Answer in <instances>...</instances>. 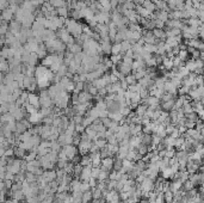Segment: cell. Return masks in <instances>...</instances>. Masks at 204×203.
Masks as SVG:
<instances>
[{
    "mask_svg": "<svg viewBox=\"0 0 204 203\" xmlns=\"http://www.w3.org/2000/svg\"><path fill=\"white\" fill-rule=\"evenodd\" d=\"M68 51H70L72 54H78V53H81L82 48H81V44H78V43H74L72 44L69 48H67Z\"/></svg>",
    "mask_w": 204,
    "mask_h": 203,
    "instance_id": "obj_16",
    "label": "cell"
},
{
    "mask_svg": "<svg viewBox=\"0 0 204 203\" xmlns=\"http://www.w3.org/2000/svg\"><path fill=\"white\" fill-rule=\"evenodd\" d=\"M91 169H92V166H85V167H82V171L79 177V179L81 182H88V179L91 177Z\"/></svg>",
    "mask_w": 204,
    "mask_h": 203,
    "instance_id": "obj_5",
    "label": "cell"
},
{
    "mask_svg": "<svg viewBox=\"0 0 204 203\" xmlns=\"http://www.w3.org/2000/svg\"><path fill=\"white\" fill-rule=\"evenodd\" d=\"M72 202L73 203H81L82 199V192L81 191H72Z\"/></svg>",
    "mask_w": 204,
    "mask_h": 203,
    "instance_id": "obj_12",
    "label": "cell"
},
{
    "mask_svg": "<svg viewBox=\"0 0 204 203\" xmlns=\"http://www.w3.org/2000/svg\"><path fill=\"white\" fill-rule=\"evenodd\" d=\"M173 176V171H172V169L170 167H166L165 170H162L161 171V177L163 178V179H167V178H171Z\"/></svg>",
    "mask_w": 204,
    "mask_h": 203,
    "instance_id": "obj_19",
    "label": "cell"
},
{
    "mask_svg": "<svg viewBox=\"0 0 204 203\" xmlns=\"http://www.w3.org/2000/svg\"><path fill=\"white\" fill-rule=\"evenodd\" d=\"M136 150H137V153H139V154H141L142 157H143V155H146V154L148 153V147H147V146H144V145H142V143H141V145L137 147Z\"/></svg>",
    "mask_w": 204,
    "mask_h": 203,
    "instance_id": "obj_26",
    "label": "cell"
},
{
    "mask_svg": "<svg viewBox=\"0 0 204 203\" xmlns=\"http://www.w3.org/2000/svg\"><path fill=\"white\" fill-rule=\"evenodd\" d=\"M107 179H109V172H107V171H103V170H100L97 180H98V182H105V180H107Z\"/></svg>",
    "mask_w": 204,
    "mask_h": 203,
    "instance_id": "obj_24",
    "label": "cell"
},
{
    "mask_svg": "<svg viewBox=\"0 0 204 203\" xmlns=\"http://www.w3.org/2000/svg\"><path fill=\"white\" fill-rule=\"evenodd\" d=\"M141 143L149 147L152 145V134H141Z\"/></svg>",
    "mask_w": 204,
    "mask_h": 203,
    "instance_id": "obj_11",
    "label": "cell"
},
{
    "mask_svg": "<svg viewBox=\"0 0 204 203\" xmlns=\"http://www.w3.org/2000/svg\"><path fill=\"white\" fill-rule=\"evenodd\" d=\"M37 61H38V56H37L36 53H31L29 56H28V60H26V62H28L29 66H35L37 63Z\"/></svg>",
    "mask_w": 204,
    "mask_h": 203,
    "instance_id": "obj_13",
    "label": "cell"
},
{
    "mask_svg": "<svg viewBox=\"0 0 204 203\" xmlns=\"http://www.w3.org/2000/svg\"><path fill=\"white\" fill-rule=\"evenodd\" d=\"M153 35L155 36V38L159 40V41H165L166 40V32H165V29H153L152 30Z\"/></svg>",
    "mask_w": 204,
    "mask_h": 203,
    "instance_id": "obj_7",
    "label": "cell"
},
{
    "mask_svg": "<svg viewBox=\"0 0 204 203\" xmlns=\"http://www.w3.org/2000/svg\"><path fill=\"white\" fill-rule=\"evenodd\" d=\"M61 150H62L63 153L66 154L68 161H70V159H73L74 157H75V155L78 154V147H77V146H74V145H66V146L62 147Z\"/></svg>",
    "mask_w": 204,
    "mask_h": 203,
    "instance_id": "obj_1",
    "label": "cell"
},
{
    "mask_svg": "<svg viewBox=\"0 0 204 203\" xmlns=\"http://www.w3.org/2000/svg\"><path fill=\"white\" fill-rule=\"evenodd\" d=\"M177 56L181 60V62H185V61H188L189 53H188V50H179V53H178Z\"/></svg>",
    "mask_w": 204,
    "mask_h": 203,
    "instance_id": "obj_22",
    "label": "cell"
},
{
    "mask_svg": "<svg viewBox=\"0 0 204 203\" xmlns=\"http://www.w3.org/2000/svg\"><path fill=\"white\" fill-rule=\"evenodd\" d=\"M154 188V182L149 178H144L143 182L140 184V189L142 190V192H149L152 191Z\"/></svg>",
    "mask_w": 204,
    "mask_h": 203,
    "instance_id": "obj_3",
    "label": "cell"
},
{
    "mask_svg": "<svg viewBox=\"0 0 204 203\" xmlns=\"http://www.w3.org/2000/svg\"><path fill=\"white\" fill-rule=\"evenodd\" d=\"M100 170H103V171H107V172H110L111 170H114V158L107 157V158L102 159V162H100Z\"/></svg>",
    "mask_w": 204,
    "mask_h": 203,
    "instance_id": "obj_2",
    "label": "cell"
},
{
    "mask_svg": "<svg viewBox=\"0 0 204 203\" xmlns=\"http://www.w3.org/2000/svg\"><path fill=\"white\" fill-rule=\"evenodd\" d=\"M84 132H85V127H84L82 124H77V125H75V133L81 134V133H84Z\"/></svg>",
    "mask_w": 204,
    "mask_h": 203,
    "instance_id": "obj_32",
    "label": "cell"
},
{
    "mask_svg": "<svg viewBox=\"0 0 204 203\" xmlns=\"http://www.w3.org/2000/svg\"><path fill=\"white\" fill-rule=\"evenodd\" d=\"M42 120H43V116H42L38 111L35 113V114H31V115H30V118H29V121H30L32 124H38V123L42 122Z\"/></svg>",
    "mask_w": 204,
    "mask_h": 203,
    "instance_id": "obj_8",
    "label": "cell"
},
{
    "mask_svg": "<svg viewBox=\"0 0 204 203\" xmlns=\"http://www.w3.org/2000/svg\"><path fill=\"white\" fill-rule=\"evenodd\" d=\"M79 164L82 166V167H85V166H91V158H90V155H88V154L81 155Z\"/></svg>",
    "mask_w": 204,
    "mask_h": 203,
    "instance_id": "obj_15",
    "label": "cell"
},
{
    "mask_svg": "<svg viewBox=\"0 0 204 203\" xmlns=\"http://www.w3.org/2000/svg\"><path fill=\"white\" fill-rule=\"evenodd\" d=\"M73 169H74V165H73L70 161H68V162L66 164V166L63 167V171H65L67 175H73Z\"/></svg>",
    "mask_w": 204,
    "mask_h": 203,
    "instance_id": "obj_27",
    "label": "cell"
},
{
    "mask_svg": "<svg viewBox=\"0 0 204 203\" xmlns=\"http://www.w3.org/2000/svg\"><path fill=\"white\" fill-rule=\"evenodd\" d=\"M124 80L127 81L128 85H134V84L137 83V80H136V78H135V76L133 74V73H129V74H127L124 77Z\"/></svg>",
    "mask_w": 204,
    "mask_h": 203,
    "instance_id": "obj_17",
    "label": "cell"
},
{
    "mask_svg": "<svg viewBox=\"0 0 204 203\" xmlns=\"http://www.w3.org/2000/svg\"><path fill=\"white\" fill-rule=\"evenodd\" d=\"M121 54V43H114L111 44V55H117Z\"/></svg>",
    "mask_w": 204,
    "mask_h": 203,
    "instance_id": "obj_20",
    "label": "cell"
},
{
    "mask_svg": "<svg viewBox=\"0 0 204 203\" xmlns=\"http://www.w3.org/2000/svg\"><path fill=\"white\" fill-rule=\"evenodd\" d=\"M142 7H144L148 12H151V13H153V12H155V5L151 1V0H143V3H142V5H141Z\"/></svg>",
    "mask_w": 204,
    "mask_h": 203,
    "instance_id": "obj_10",
    "label": "cell"
},
{
    "mask_svg": "<svg viewBox=\"0 0 204 203\" xmlns=\"http://www.w3.org/2000/svg\"><path fill=\"white\" fill-rule=\"evenodd\" d=\"M92 192L91 190L86 191V192H82V199H81V203H91L92 202Z\"/></svg>",
    "mask_w": 204,
    "mask_h": 203,
    "instance_id": "obj_18",
    "label": "cell"
},
{
    "mask_svg": "<svg viewBox=\"0 0 204 203\" xmlns=\"http://www.w3.org/2000/svg\"><path fill=\"white\" fill-rule=\"evenodd\" d=\"M0 9H1V6H0Z\"/></svg>",
    "mask_w": 204,
    "mask_h": 203,
    "instance_id": "obj_33",
    "label": "cell"
},
{
    "mask_svg": "<svg viewBox=\"0 0 204 203\" xmlns=\"http://www.w3.org/2000/svg\"><path fill=\"white\" fill-rule=\"evenodd\" d=\"M48 3H49L54 9L67 7V3L65 1V0H48Z\"/></svg>",
    "mask_w": 204,
    "mask_h": 203,
    "instance_id": "obj_9",
    "label": "cell"
},
{
    "mask_svg": "<svg viewBox=\"0 0 204 203\" xmlns=\"http://www.w3.org/2000/svg\"><path fill=\"white\" fill-rule=\"evenodd\" d=\"M143 49L146 51H148V53H151V54L156 53V44H144L143 46Z\"/></svg>",
    "mask_w": 204,
    "mask_h": 203,
    "instance_id": "obj_25",
    "label": "cell"
},
{
    "mask_svg": "<svg viewBox=\"0 0 204 203\" xmlns=\"http://www.w3.org/2000/svg\"><path fill=\"white\" fill-rule=\"evenodd\" d=\"M28 103L31 104L32 106H35L36 109H38L41 106L40 105V97L37 96V95H35V93H30L28 96Z\"/></svg>",
    "mask_w": 204,
    "mask_h": 203,
    "instance_id": "obj_6",
    "label": "cell"
},
{
    "mask_svg": "<svg viewBox=\"0 0 204 203\" xmlns=\"http://www.w3.org/2000/svg\"><path fill=\"white\" fill-rule=\"evenodd\" d=\"M56 12H58L59 17H62L65 19H67L68 16H69V10L67 7H59V9H56Z\"/></svg>",
    "mask_w": 204,
    "mask_h": 203,
    "instance_id": "obj_14",
    "label": "cell"
},
{
    "mask_svg": "<svg viewBox=\"0 0 204 203\" xmlns=\"http://www.w3.org/2000/svg\"><path fill=\"white\" fill-rule=\"evenodd\" d=\"M42 177L47 183H50V182L56 179V171L55 170H48V171L42 173Z\"/></svg>",
    "mask_w": 204,
    "mask_h": 203,
    "instance_id": "obj_4",
    "label": "cell"
},
{
    "mask_svg": "<svg viewBox=\"0 0 204 203\" xmlns=\"http://www.w3.org/2000/svg\"><path fill=\"white\" fill-rule=\"evenodd\" d=\"M88 185H90V188H96V185H97V183H98V180L96 179V178H92V177H90V179H88Z\"/></svg>",
    "mask_w": 204,
    "mask_h": 203,
    "instance_id": "obj_31",
    "label": "cell"
},
{
    "mask_svg": "<svg viewBox=\"0 0 204 203\" xmlns=\"http://www.w3.org/2000/svg\"><path fill=\"white\" fill-rule=\"evenodd\" d=\"M79 190H80L81 192H86V191L91 190V188H90V185H88V183H87V182H81Z\"/></svg>",
    "mask_w": 204,
    "mask_h": 203,
    "instance_id": "obj_29",
    "label": "cell"
},
{
    "mask_svg": "<svg viewBox=\"0 0 204 203\" xmlns=\"http://www.w3.org/2000/svg\"><path fill=\"white\" fill-rule=\"evenodd\" d=\"M25 108H26V110H28V113L31 115V114H35V113H37L38 111V110H37L35 106H32L31 104H29V103H26L25 104Z\"/></svg>",
    "mask_w": 204,
    "mask_h": 203,
    "instance_id": "obj_30",
    "label": "cell"
},
{
    "mask_svg": "<svg viewBox=\"0 0 204 203\" xmlns=\"http://www.w3.org/2000/svg\"><path fill=\"white\" fill-rule=\"evenodd\" d=\"M99 172H100V167H92V169H91V177L98 179Z\"/></svg>",
    "mask_w": 204,
    "mask_h": 203,
    "instance_id": "obj_28",
    "label": "cell"
},
{
    "mask_svg": "<svg viewBox=\"0 0 204 203\" xmlns=\"http://www.w3.org/2000/svg\"><path fill=\"white\" fill-rule=\"evenodd\" d=\"M12 16H13V11H12L11 9H6V10H4V12H3V19L10 21L11 18H12Z\"/></svg>",
    "mask_w": 204,
    "mask_h": 203,
    "instance_id": "obj_23",
    "label": "cell"
},
{
    "mask_svg": "<svg viewBox=\"0 0 204 203\" xmlns=\"http://www.w3.org/2000/svg\"><path fill=\"white\" fill-rule=\"evenodd\" d=\"M122 58H123L122 54H117V55H111L109 60L112 62V65H117V63H119L122 61Z\"/></svg>",
    "mask_w": 204,
    "mask_h": 203,
    "instance_id": "obj_21",
    "label": "cell"
}]
</instances>
